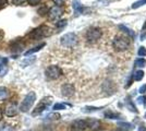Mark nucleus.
<instances>
[{
  "label": "nucleus",
  "mask_w": 146,
  "mask_h": 131,
  "mask_svg": "<svg viewBox=\"0 0 146 131\" xmlns=\"http://www.w3.org/2000/svg\"><path fill=\"white\" fill-rule=\"evenodd\" d=\"M47 118L48 119H59L60 118V115H59V114H56V112H54V114H49L48 116H47Z\"/></svg>",
  "instance_id": "nucleus-27"
},
{
  "label": "nucleus",
  "mask_w": 146,
  "mask_h": 131,
  "mask_svg": "<svg viewBox=\"0 0 146 131\" xmlns=\"http://www.w3.org/2000/svg\"><path fill=\"white\" fill-rule=\"evenodd\" d=\"M9 97V90L5 86H0V100H5Z\"/></svg>",
  "instance_id": "nucleus-15"
},
{
  "label": "nucleus",
  "mask_w": 146,
  "mask_h": 131,
  "mask_svg": "<svg viewBox=\"0 0 146 131\" xmlns=\"http://www.w3.org/2000/svg\"><path fill=\"white\" fill-rule=\"evenodd\" d=\"M105 117H107V118H109V119H118L119 115L116 114V112H110V110H108V112H105Z\"/></svg>",
  "instance_id": "nucleus-20"
},
{
  "label": "nucleus",
  "mask_w": 146,
  "mask_h": 131,
  "mask_svg": "<svg viewBox=\"0 0 146 131\" xmlns=\"http://www.w3.org/2000/svg\"><path fill=\"white\" fill-rule=\"evenodd\" d=\"M119 29L120 30H122V31L124 32V33H127L130 37H134V32L132 31V30H130L129 27H127V26H124V25H119Z\"/></svg>",
  "instance_id": "nucleus-16"
},
{
  "label": "nucleus",
  "mask_w": 146,
  "mask_h": 131,
  "mask_svg": "<svg viewBox=\"0 0 146 131\" xmlns=\"http://www.w3.org/2000/svg\"><path fill=\"white\" fill-rule=\"evenodd\" d=\"M73 9L75 10V12L79 13L82 11V5L80 2V0H73Z\"/></svg>",
  "instance_id": "nucleus-17"
},
{
  "label": "nucleus",
  "mask_w": 146,
  "mask_h": 131,
  "mask_svg": "<svg viewBox=\"0 0 146 131\" xmlns=\"http://www.w3.org/2000/svg\"><path fill=\"white\" fill-rule=\"evenodd\" d=\"M117 131H125V130H124V129H118Z\"/></svg>",
  "instance_id": "nucleus-39"
},
{
  "label": "nucleus",
  "mask_w": 146,
  "mask_h": 131,
  "mask_svg": "<svg viewBox=\"0 0 146 131\" xmlns=\"http://www.w3.org/2000/svg\"><path fill=\"white\" fill-rule=\"evenodd\" d=\"M51 34V30L49 29L47 25H40L36 27L35 30H33L27 34V37L32 38V39H39V38L46 37Z\"/></svg>",
  "instance_id": "nucleus-1"
},
{
  "label": "nucleus",
  "mask_w": 146,
  "mask_h": 131,
  "mask_svg": "<svg viewBox=\"0 0 146 131\" xmlns=\"http://www.w3.org/2000/svg\"><path fill=\"white\" fill-rule=\"evenodd\" d=\"M146 30V21H145V24L143 25V31H145Z\"/></svg>",
  "instance_id": "nucleus-38"
},
{
  "label": "nucleus",
  "mask_w": 146,
  "mask_h": 131,
  "mask_svg": "<svg viewBox=\"0 0 146 131\" xmlns=\"http://www.w3.org/2000/svg\"><path fill=\"white\" fill-rule=\"evenodd\" d=\"M61 92H62L63 96L69 97V96L73 95V93H74V86L70 83H66V84H63L61 86Z\"/></svg>",
  "instance_id": "nucleus-10"
},
{
  "label": "nucleus",
  "mask_w": 146,
  "mask_h": 131,
  "mask_svg": "<svg viewBox=\"0 0 146 131\" xmlns=\"http://www.w3.org/2000/svg\"><path fill=\"white\" fill-rule=\"evenodd\" d=\"M145 117H146V116H145Z\"/></svg>",
  "instance_id": "nucleus-40"
},
{
  "label": "nucleus",
  "mask_w": 146,
  "mask_h": 131,
  "mask_svg": "<svg viewBox=\"0 0 146 131\" xmlns=\"http://www.w3.org/2000/svg\"><path fill=\"white\" fill-rule=\"evenodd\" d=\"M115 88H116V85H115L111 81H106L103 85L104 91H105V92H107V93H108V91H109L110 94L115 93Z\"/></svg>",
  "instance_id": "nucleus-13"
},
{
  "label": "nucleus",
  "mask_w": 146,
  "mask_h": 131,
  "mask_svg": "<svg viewBox=\"0 0 146 131\" xmlns=\"http://www.w3.org/2000/svg\"><path fill=\"white\" fill-rule=\"evenodd\" d=\"M146 39V31H143L141 34V41H145Z\"/></svg>",
  "instance_id": "nucleus-34"
},
{
  "label": "nucleus",
  "mask_w": 146,
  "mask_h": 131,
  "mask_svg": "<svg viewBox=\"0 0 146 131\" xmlns=\"http://www.w3.org/2000/svg\"><path fill=\"white\" fill-rule=\"evenodd\" d=\"M135 66H136V67H145L146 60L144 58H139V59L135 60Z\"/></svg>",
  "instance_id": "nucleus-21"
},
{
  "label": "nucleus",
  "mask_w": 146,
  "mask_h": 131,
  "mask_svg": "<svg viewBox=\"0 0 146 131\" xmlns=\"http://www.w3.org/2000/svg\"><path fill=\"white\" fill-rule=\"evenodd\" d=\"M67 25V20H60V21H58L57 23H56V26L57 27H63V26H66Z\"/></svg>",
  "instance_id": "nucleus-25"
},
{
  "label": "nucleus",
  "mask_w": 146,
  "mask_h": 131,
  "mask_svg": "<svg viewBox=\"0 0 146 131\" xmlns=\"http://www.w3.org/2000/svg\"><path fill=\"white\" fill-rule=\"evenodd\" d=\"M46 44L45 43H42V44H39V45H37V46H35V47H33V48H31V49H29L27 51H25L24 53V55L26 57H29L30 55H32V54H34V53H37V51H39V50L43 48L44 46H45Z\"/></svg>",
  "instance_id": "nucleus-14"
},
{
  "label": "nucleus",
  "mask_w": 146,
  "mask_h": 131,
  "mask_svg": "<svg viewBox=\"0 0 146 131\" xmlns=\"http://www.w3.org/2000/svg\"><path fill=\"white\" fill-rule=\"evenodd\" d=\"M98 108L96 107H85L84 109H83V112H94V110H97Z\"/></svg>",
  "instance_id": "nucleus-31"
},
{
  "label": "nucleus",
  "mask_w": 146,
  "mask_h": 131,
  "mask_svg": "<svg viewBox=\"0 0 146 131\" xmlns=\"http://www.w3.org/2000/svg\"><path fill=\"white\" fill-rule=\"evenodd\" d=\"M2 119V110H1V108H0V120Z\"/></svg>",
  "instance_id": "nucleus-37"
},
{
  "label": "nucleus",
  "mask_w": 146,
  "mask_h": 131,
  "mask_svg": "<svg viewBox=\"0 0 146 131\" xmlns=\"http://www.w3.org/2000/svg\"><path fill=\"white\" fill-rule=\"evenodd\" d=\"M127 106L129 107V109H130L131 112H137V109L135 108V106H133V104L131 103V100H129V98H128V100H127Z\"/></svg>",
  "instance_id": "nucleus-24"
},
{
  "label": "nucleus",
  "mask_w": 146,
  "mask_h": 131,
  "mask_svg": "<svg viewBox=\"0 0 146 131\" xmlns=\"http://www.w3.org/2000/svg\"><path fill=\"white\" fill-rule=\"evenodd\" d=\"M144 5H146V0H140V1H137V2L132 5V9H137V8L144 6Z\"/></svg>",
  "instance_id": "nucleus-22"
},
{
  "label": "nucleus",
  "mask_w": 146,
  "mask_h": 131,
  "mask_svg": "<svg viewBox=\"0 0 146 131\" xmlns=\"http://www.w3.org/2000/svg\"><path fill=\"white\" fill-rule=\"evenodd\" d=\"M51 103H52V97H50V96L44 97L43 100L37 104V106L35 107V109L33 110L32 115H33V116H37V115L42 114L44 110H46V109L51 105Z\"/></svg>",
  "instance_id": "nucleus-3"
},
{
  "label": "nucleus",
  "mask_w": 146,
  "mask_h": 131,
  "mask_svg": "<svg viewBox=\"0 0 146 131\" xmlns=\"http://www.w3.org/2000/svg\"><path fill=\"white\" fill-rule=\"evenodd\" d=\"M144 100H145V98H144V97H139V98H137V102H139L140 104L144 103Z\"/></svg>",
  "instance_id": "nucleus-35"
},
{
  "label": "nucleus",
  "mask_w": 146,
  "mask_h": 131,
  "mask_svg": "<svg viewBox=\"0 0 146 131\" xmlns=\"http://www.w3.org/2000/svg\"><path fill=\"white\" fill-rule=\"evenodd\" d=\"M100 36H102V31L97 27H91L86 33V39L90 43H94V42L98 41Z\"/></svg>",
  "instance_id": "nucleus-7"
},
{
  "label": "nucleus",
  "mask_w": 146,
  "mask_h": 131,
  "mask_svg": "<svg viewBox=\"0 0 146 131\" xmlns=\"http://www.w3.org/2000/svg\"><path fill=\"white\" fill-rule=\"evenodd\" d=\"M9 66H8V59L5 57H0V76H3L8 73Z\"/></svg>",
  "instance_id": "nucleus-11"
},
{
  "label": "nucleus",
  "mask_w": 146,
  "mask_h": 131,
  "mask_svg": "<svg viewBox=\"0 0 146 131\" xmlns=\"http://www.w3.org/2000/svg\"><path fill=\"white\" fill-rule=\"evenodd\" d=\"M6 115L8 117H14L18 115V106L15 104H9L8 106L6 107Z\"/></svg>",
  "instance_id": "nucleus-12"
},
{
  "label": "nucleus",
  "mask_w": 146,
  "mask_h": 131,
  "mask_svg": "<svg viewBox=\"0 0 146 131\" xmlns=\"http://www.w3.org/2000/svg\"><path fill=\"white\" fill-rule=\"evenodd\" d=\"M112 45L117 51H122V50H125L129 48L130 41L128 37H116L112 42Z\"/></svg>",
  "instance_id": "nucleus-5"
},
{
  "label": "nucleus",
  "mask_w": 146,
  "mask_h": 131,
  "mask_svg": "<svg viewBox=\"0 0 146 131\" xmlns=\"http://www.w3.org/2000/svg\"><path fill=\"white\" fill-rule=\"evenodd\" d=\"M46 76L50 79V80H56L59 76L62 75V70H61L58 66H49L48 68L46 69Z\"/></svg>",
  "instance_id": "nucleus-6"
},
{
  "label": "nucleus",
  "mask_w": 146,
  "mask_h": 131,
  "mask_svg": "<svg viewBox=\"0 0 146 131\" xmlns=\"http://www.w3.org/2000/svg\"><path fill=\"white\" fill-rule=\"evenodd\" d=\"M35 61V57H32V58H29V57H26V59H24L23 61H22V67H26V66H30L32 63Z\"/></svg>",
  "instance_id": "nucleus-18"
},
{
  "label": "nucleus",
  "mask_w": 146,
  "mask_h": 131,
  "mask_svg": "<svg viewBox=\"0 0 146 131\" xmlns=\"http://www.w3.org/2000/svg\"><path fill=\"white\" fill-rule=\"evenodd\" d=\"M26 0H12V2L14 5H17V6H21V5H23Z\"/></svg>",
  "instance_id": "nucleus-30"
},
{
  "label": "nucleus",
  "mask_w": 146,
  "mask_h": 131,
  "mask_svg": "<svg viewBox=\"0 0 146 131\" xmlns=\"http://www.w3.org/2000/svg\"><path fill=\"white\" fill-rule=\"evenodd\" d=\"M60 43L64 47H73L78 44V36L74 33H67L60 38Z\"/></svg>",
  "instance_id": "nucleus-4"
},
{
  "label": "nucleus",
  "mask_w": 146,
  "mask_h": 131,
  "mask_svg": "<svg viewBox=\"0 0 146 131\" xmlns=\"http://www.w3.org/2000/svg\"><path fill=\"white\" fill-rule=\"evenodd\" d=\"M40 1H42V0H27L29 5H31V6H36V5H38Z\"/></svg>",
  "instance_id": "nucleus-28"
},
{
  "label": "nucleus",
  "mask_w": 146,
  "mask_h": 131,
  "mask_svg": "<svg viewBox=\"0 0 146 131\" xmlns=\"http://www.w3.org/2000/svg\"><path fill=\"white\" fill-rule=\"evenodd\" d=\"M139 92H140L141 94H144V93H145V92H146V84H144V85H142V86L140 87Z\"/></svg>",
  "instance_id": "nucleus-32"
},
{
  "label": "nucleus",
  "mask_w": 146,
  "mask_h": 131,
  "mask_svg": "<svg viewBox=\"0 0 146 131\" xmlns=\"http://www.w3.org/2000/svg\"><path fill=\"white\" fill-rule=\"evenodd\" d=\"M139 56L140 57H145L146 56V48L145 47H140V49L137 51Z\"/></svg>",
  "instance_id": "nucleus-26"
},
{
  "label": "nucleus",
  "mask_w": 146,
  "mask_h": 131,
  "mask_svg": "<svg viewBox=\"0 0 146 131\" xmlns=\"http://www.w3.org/2000/svg\"><path fill=\"white\" fill-rule=\"evenodd\" d=\"M52 109L55 110H60V109H66V104H61V103H57L54 105Z\"/></svg>",
  "instance_id": "nucleus-23"
},
{
  "label": "nucleus",
  "mask_w": 146,
  "mask_h": 131,
  "mask_svg": "<svg viewBox=\"0 0 146 131\" xmlns=\"http://www.w3.org/2000/svg\"><path fill=\"white\" fill-rule=\"evenodd\" d=\"M143 76H144V72H143L142 70L136 71L133 75V78H134V80H135V81H140V80H142V79H143Z\"/></svg>",
  "instance_id": "nucleus-19"
},
{
  "label": "nucleus",
  "mask_w": 146,
  "mask_h": 131,
  "mask_svg": "<svg viewBox=\"0 0 146 131\" xmlns=\"http://www.w3.org/2000/svg\"><path fill=\"white\" fill-rule=\"evenodd\" d=\"M63 1H64V0H54V2H55L58 7L61 6V5H63Z\"/></svg>",
  "instance_id": "nucleus-33"
},
{
  "label": "nucleus",
  "mask_w": 146,
  "mask_h": 131,
  "mask_svg": "<svg viewBox=\"0 0 146 131\" xmlns=\"http://www.w3.org/2000/svg\"><path fill=\"white\" fill-rule=\"evenodd\" d=\"M61 14H62V9H61L60 7H58V6L52 7V8H51V9L48 11V15H49V19H50V20L58 19Z\"/></svg>",
  "instance_id": "nucleus-8"
},
{
  "label": "nucleus",
  "mask_w": 146,
  "mask_h": 131,
  "mask_svg": "<svg viewBox=\"0 0 146 131\" xmlns=\"http://www.w3.org/2000/svg\"><path fill=\"white\" fill-rule=\"evenodd\" d=\"M7 1H8V0H0V7L3 6V5H6Z\"/></svg>",
  "instance_id": "nucleus-36"
},
{
  "label": "nucleus",
  "mask_w": 146,
  "mask_h": 131,
  "mask_svg": "<svg viewBox=\"0 0 146 131\" xmlns=\"http://www.w3.org/2000/svg\"><path fill=\"white\" fill-rule=\"evenodd\" d=\"M35 100H36V94H35V92H30V93L25 96V98L21 103V105H20L21 112H29L31 109V107L34 105Z\"/></svg>",
  "instance_id": "nucleus-2"
},
{
  "label": "nucleus",
  "mask_w": 146,
  "mask_h": 131,
  "mask_svg": "<svg viewBox=\"0 0 146 131\" xmlns=\"http://www.w3.org/2000/svg\"><path fill=\"white\" fill-rule=\"evenodd\" d=\"M85 128H87V122H86V120L80 119V120L73 121V124H72L73 131H82V130H84Z\"/></svg>",
  "instance_id": "nucleus-9"
},
{
  "label": "nucleus",
  "mask_w": 146,
  "mask_h": 131,
  "mask_svg": "<svg viewBox=\"0 0 146 131\" xmlns=\"http://www.w3.org/2000/svg\"><path fill=\"white\" fill-rule=\"evenodd\" d=\"M38 13H39L40 15H45L46 13H48V12H47V8H46V7H44V8H40V9L38 10Z\"/></svg>",
  "instance_id": "nucleus-29"
}]
</instances>
